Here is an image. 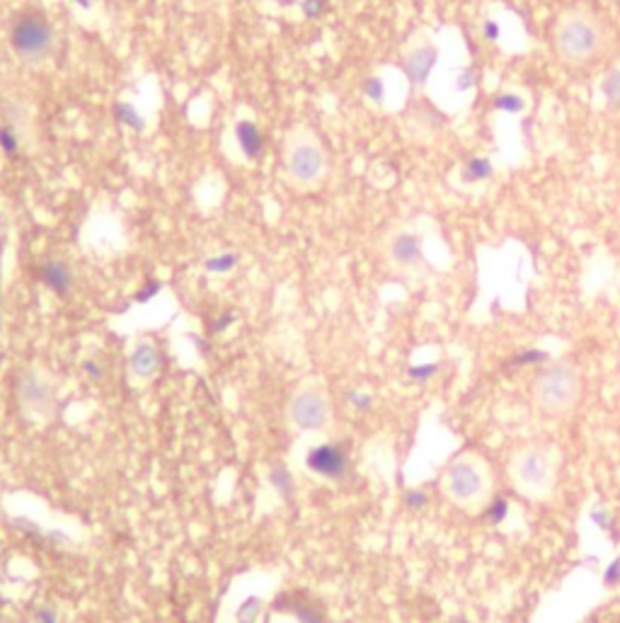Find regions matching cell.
<instances>
[{"mask_svg": "<svg viewBox=\"0 0 620 623\" xmlns=\"http://www.w3.org/2000/svg\"><path fill=\"white\" fill-rule=\"evenodd\" d=\"M281 167L288 185L296 190H313L327 175V150L308 126H294L281 146Z\"/></svg>", "mask_w": 620, "mask_h": 623, "instance_id": "6da1fadb", "label": "cell"}, {"mask_svg": "<svg viewBox=\"0 0 620 623\" xmlns=\"http://www.w3.org/2000/svg\"><path fill=\"white\" fill-rule=\"evenodd\" d=\"M511 481L516 490H521L528 498L541 500L552 490L555 475H558V451L545 444H531L524 447L511 458Z\"/></svg>", "mask_w": 620, "mask_h": 623, "instance_id": "7a4b0ae2", "label": "cell"}, {"mask_svg": "<svg viewBox=\"0 0 620 623\" xmlns=\"http://www.w3.org/2000/svg\"><path fill=\"white\" fill-rule=\"evenodd\" d=\"M579 374L569 364H551L533 381V400L548 415L569 413L579 400Z\"/></svg>", "mask_w": 620, "mask_h": 623, "instance_id": "3957f363", "label": "cell"}, {"mask_svg": "<svg viewBox=\"0 0 620 623\" xmlns=\"http://www.w3.org/2000/svg\"><path fill=\"white\" fill-rule=\"evenodd\" d=\"M444 490L458 507H480L489 495L487 468L478 458H458L446 471Z\"/></svg>", "mask_w": 620, "mask_h": 623, "instance_id": "277c9868", "label": "cell"}, {"mask_svg": "<svg viewBox=\"0 0 620 623\" xmlns=\"http://www.w3.org/2000/svg\"><path fill=\"white\" fill-rule=\"evenodd\" d=\"M601 29L594 20L584 18V15H569L560 22L558 35H555V46L562 59L568 61L582 63L589 61L599 46H601Z\"/></svg>", "mask_w": 620, "mask_h": 623, "instance_id": "5b68a950", "label": "cell"}, {"mask_svg": "<svg viewBox=\"0 0 620 623\" xmlns=\"http://www.w3.org/2000/svg\"><path fill=\"white\" fill-rule=\"evenodd\" d=\"M10 44L22 61H44L53 49V29L39 12H25L12 22Z\"/></svg>", "mask_w": 620, "mask_h": 623, "instance_id": "8992f818", "label": "cell"}, {"mask_svg": "<svg viewBox=\"0 0 620 623\" xmlns=\"http://www.w3.org/2000/svg\"><path fill=\"white\" fill-rule=\"evenodd\" d=\"M291 420L301 430H323L330 420V410L320 393L306 391L294 398L291 403Z\"/></svg>", "mask_w": 620, "mask_h": 623, "instance_id": "52a82bcc", "label": "cell"}, {"mask_svg": "<svg viewBox=\"0 0 620 623\" xmlns=\"http://www.w3.org/2000/svg\"><path fill=\"white\" fill-rule=\"evenodd\" d=\"M308 468L313 473L337 481L347 473V457L337 444H320V447L310 449L308 454Z\"/></svg>", "mask_w": 620, "mask_h": 623, "instance_id": "ba28073f", "label": "cell"}, {"mask_svg": "<svg viewBox=\"0 0 620 623\" xmlns=\"http://www.w3.org/2000/svg\"><path fill=\"white\" fill-rule=\"evenodd\" d=\"M230 136H233V146L238 150V158L240 160H257L260 153H262L264 139L260 126L253 122V119H238L230 129Z\"/></svg>", "mask_w": 620, "mask_h": 623, "instance_id": "9c48e42d", "label": "cell"}, {"mask_svg": "<svg viewBox=\"0 0 620 623\" xmlns=\"http://www.w3.org/2000/svg\"><path fill=\"white\" fill-rule=\"evenodd\" d=\"M391 257L400 267H415L422 263V238L412 231H402L391 240Z\"/></svg>", "mask_w": 620, "mask_h": 623, "instance_id": "30bf717a", "label": "cell"}, {"mask_svg": "<svg viewBox=\"0 0 620 623\" xmlns=\"http://www.w3.org/2000/svg\"><path fill=\"white\" fill-rule=\"evenodd\" d=\"M437 59L439 52L434 46H417V49L407 53V59H405V73H407V78H410L415 85L427 83L429 73L437 66Z\"/></svg>", "mask_w": 620, "mask_h": 623, "instance_id": "8fae6325", "label": "cell"}, {"mask_svg": "<svg viewBox=\"0 0 620 623\" xmlns=\"http://www.w3.org/2000/svg\"><path fill=\"white\" fill-rule=\"evenodd\" d=\"M160 367V354L150 343H139L129 354V369L139 378H150Z\"/></svg>", "mask_w": 620, "mask_h": 623, "instance_id": "7c38bea8", "label": "cell"}, {"mask_svg": "<svg viewBox=\"0 0 620 623\" xmlns=\"http://www.w3.org/2000/svg\"><path fill=\"white\" fill-rule=\"evenodd\" d=\"M39 277H42V281H44L46 287H49L53 294H59V296H66V294H68L70 281H73L68 264L61 263V260H49V263H44Z\"/></svg>", "mask_w": 620, "mask_h": 623, "instance_id": "4fadbf2b", "label": "cell"}, {"mask_svg": "<svg viewBox=\"0 0 620 623\" xmlns=\"http://www.w3.org/2000/svg\"><path fill=\"white\" fill-rule=\"evenodd\" d=\"M18 393L20 398L29 405L46 403V400H49V388H46L44 381L36 376V374H27V376L20 378Z\"/></svg>", "mask_w": 620, "mask_h": 623, "instance_id": "5bb4252c", "label": "cell"}, {"mask_svg": "<svg viewBox=\"0 0 620 623\" xmlns=\"http://www.w3.org/2000/svg\"><path fill=\"white\" fill-rule=\"evenodd\" d=\"M492 177V163L487 158H471L463 167V182H482V180H489Z\"/></svg>", "mask_w": 620, "mask_h": 623, "instance_id": "9a60e30c", "label": "cell"}, {"mask_svg": "<svg viewBox=\"0 0 620 623\" xmlns=\"http://www.w3.org/2000/svg\"><path fill=\"white\" fill-rule=\"evenodd\" d=\"M601 93L611 107H620V69H613L601 80Z\"/></svg>", "mask_w": 620, "mask_h": 623, "instance_id": "2e32d148", "label": "cell"}, {"mask_svg": "<svg viewBox=\"0 0 620 623\" xmlns=\"http://www.w3.org/2000/svg\"><path fill=\"white\" fill-rule=\"evenodd\" d=\"M495 109L497 112H507V115H519L521 109L526 107V100L521 95H516V93H499L497 97H495Z\"/></svg>", "mask_w": 620, "mask_h": 623, "instance_id": "e0dca14e", "label": "cell"}, {"mask_svg": "<svg viewBox=\"0 0 620 623\" xmlns=\"http://www.w3.org/2000/svg\"><path fill=\"white\" fill-rule=\"evenodd\" d=\"M236 264H238V255L226 253V255H216V257H209V260L204 263V267L213 274H226L230 272Z\"/></svg>", "mask_w": 620, "mask_h": 623, "instance_id": "ac0fdd59", "label": "cell"}, {"mask_svg": "<svg viewBox=\"0 0 620 623\" xmlns=\"http://www.w3.org/2000/svg\"><path fill=\"white\" fill-rule=\"evenodd\" d=\"M260 609H262V602L257 597L245 599L240 611H238V623H254L257 621V616H260Z\"/></svg>", "mask_w": 620, "mask_h": 623, "instance_id": "d6986e66", "label": "cell"}, {"mask_svg": "<svg viewBox=\"0 0 620 623\" xmlns=\"http://www.w3.org/2000/svg\"><path fill=\"white\" fill-rule=\"evenodd\" d=\"M271 483L277 485V490H281L284 495H288V492L294 490L291 475H288L284 468H274V471H271Z\"/></svg>", "mask_w": 620, "mask_h": 623, "instance_id": "ffe728a7", "label": "cell"}, {"mask_svg": "<svg viewBox=\"0 0 620 623\" xmlns=\"http://www.w3.org/2000/svg\"><path fill=\"white\" fill-rule=\"evenodd\" d=\"M0 146L8 150V153H12V150H18V136H15V129H0Z\"/></svg>", "mask_w": 620, "mask_h": 623, "instance_id": "44dd1931", "label": "cell"}, {"mask_svg": "<svg viewBox=\"0 0 620 623\" xmlns=\"http://www.w3.org/2000/svg\"><path fill=\"white\" fill-rule=\"evenodd\" d=\"M296 609V616L301 623H320V619H318V614H315L313 609L306 604H296L294 606Z\"/></svg>", "mask_w": 620, "mask_h": 623, "instance_id": "7402d4cb", "label": "cell"}, {"mask_svg": "<svg viewBox=\"0 0 620 623\" xmlns=\"http://www.w3.org/2000/svg\"><path fill=\"white\" fill-rule=\"evenodd\" d=\"M475 83H478V76H475V70H472V69L463 70V73H458V80H455V85H458V90L472 88Z\"/></svg>", "mask_w": 620, "mask_h": 623, "instance_id": "603a6c76", "label": "cell"}, {"mask_svg": "<svg viewBox=\"0 0 620 623\" xmlns=\"http://www.w3.org/2000/svg\"><path fill=\"white\" fill-rule=\"evenodd\" d=\"M366 95H371V97H374V100H383V80H381V78H368Z\"/></svg>", "mask_w": 620, "mask_h": 623, "instance_id": "cb8c5ba5", "label": "cell"}, {"mask_svg": "<svg viewBox=\"0 0 620 623\" xmlns=\"http://www.w3.org/2000/svg\"><path fill=\"white\" fill-rule=\"evenodd\" d=\"M482 32H485V36H487L489 42H497L499 39V22H495V20H485Z\"/></svg>", "mask_w": 620, "mask_h": 623, "instance_id": "d4e9b609", "label": "cell"}, {"mask_svg": "<svg viewBox=\"0 0 620 623\" xmlns=\"http://www.w3.org/2000/svg\"><path fill=\"white\" fill-rule=\"evenodd\" d=\"M36 621L39 623H59V619H56V611H53V609H49V606H42V609L36 611Z\"/></svg>", "mask_w": 620, "mask_h": 623, "instance_id": "484cf974", "label": "cell"}, {"mask_svg": "<svg viewBox=\"0 0 620 623\" xmlns=\"http://www.w3.org/2000/svg\"><path fill=\"white\" fill-rule=\"evenodd\" d=\"M351 400H354V405H357L358 410H366L368 405H371V400H368L366 395H357V393H354V395H351Z\"/></svg>", "mask_w": 620, "mask_h": 623, "instance_id": "4316f807", "label": "cell"}]
</instances>
